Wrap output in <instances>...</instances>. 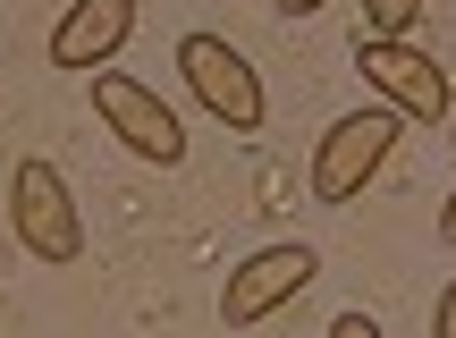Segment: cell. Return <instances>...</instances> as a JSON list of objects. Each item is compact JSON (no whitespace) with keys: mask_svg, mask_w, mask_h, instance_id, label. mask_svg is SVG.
Segmentation results:
<instances>
[{"mask_svg":"<svg viewBox=\"0 0 456 338\" xmlns=\"http://www.w3.org/2000/svg\"><path fill=\"white\" fill-rule=\"evenodd\" d=\"M313 279H322V245H313V237H271V245H254L245 262H228L220 322L228 330H254V322H271L279 305H296Z\"/></svg>","mask_w":456,"mask_h":338,"instance_id":"cell-1","label":"cell"},{"mask_svg":"<svg viewBox=\"0 0 456 338\" xmlns=\"http://www.w3.org/2000/svg\"><path fill=\"white\" fill-rule=\"evenodd\" d=\"M397 128H406V119H397L389 102H363V111L330 119L322 144H313V203H355L380 177V161L397 153Z\"/></svg>","mask_w":456,"mask_h":338,"instance_id":"cell-2","label":"cell"},{"mask_svg":"<svg viewBox=\"0 0 456 338\" xmlns=\"http://www.w3.org/2000/svg\"><path fill=\"white\" fill-rule=\"evenodd\" d=\"M178 77L228 136H254L262 119H271V94H262L254 60H245L237 43H220V34H178Z\"/></svg>","mask_w":456,"mask_h":338,"instance_id":"cell-3","label":"cell"},{"mask_svg":"<svg viewBox=\"0 0 456 338\" xmlns=\"http://www.w3.org/2000/svg\"><path fill=\"white\" fill-rule=\"evenodd\" d=\"M355 77L372 85V102H389L397 119H423V128H440V119L456 111L440 60L414 51L406 34H355Z\"/></svg>","mask_w":456,"mask_h":338,"instance_id":"cell-4","label":"cell"},{"mask_svg":"<svg viewBox=\"0 0 456 338\" xmlns=\"http://www.w3.org/2000/svg\"><path fill=\"white\" fill-rule=\"evenodd\" d=\"M94 119H102V128H110L144 169H186V128H178V111H169L144 77L102 68V77H94Z\"/></svg>","mask_w":456,"mask_h":338,"instance_id":"cell-5","label":"cell"},{"mask_svg":"<svg viewBox=\"0 0 456 338\" xmlns=\"http://www.w3.org/2000/svg\"><path fill=\"white\" fill-rule=\"evenodd\" d=\"M9 228L34 262H77L85 254V220H77V194L51 161H17L9 169Z\"/></svg>","mask_w":456,"mask_h":338,"instance_id":"cell-6","label":"cell"},{"mask_svg":"<svg viewBox=\"0 0 456 338\" xmlns=\"http://www.w3.org/2000/svg\"><path fill=\"white\" fill-rule=\"evenodd\" d=\"M127 34H135V0H68V17L51 26V68H68V77H102Z\"/></svg>","mask_w":456,"mask_h":338,"instance_id":"cell-7","label":"cell"},{"mask_svg":"<svg viewBox=\"0 0 456 338\" xmlns=\"http://www.w3.org/2000/svg\"><path fill=\"white\" fill-rule=\"evenodd\" d=\"M423 9H431V0H363V26H372V34H414Z\"/></svg>","mask_w":456,"mask_h":338,"instance_id":"cell-8","label":"cell"},{"mask_svg":"<svg viewBox=\"0 0 456 338\" xmlns=\"http://www.w3.org/2000/svg\"><path fill=\"white\" fill-rule=\"evenodd\" d=\"M330 338H389V330H380L372 313H338V322H330Z\"/></svg>","mask_w":456,"mask_h":338,"instance_id":"cell-9","label":"cell"},{"mask_svg":"<svg viewBox=\"0 0 456 338\" xmlns=\"http://www.w3.org/2000/svg\"><path fill=\"white\" fill-rule=\"evenodd\" d=\"M431 338H456V279L440 288V305H431Z\"/></svg>","mask_w":456,"mask_h":338,"instance_id":"cell-10","label":"cell"},{"mask_svg":"<svg viewBox=\"0 0 456 338\" xmlns=\"http://www.w3.org/2000/svg\"><path fill=\"white\" fill-rule=\"evenodd\" d=\"M271 9H279V17H288V26H296V17H313V9H330V0H271Z\"/></svg>","mask_w":456,"mask_h":338,"instance_id":"cell-11","label":"cell"},{"mask_svg":"<svg viewBox=\"0 0 456 338\" xmlns=\"http://www.w3.org/2000/svg\"><path fill=\"white\" fill-rule=\"evenodd\" d=\"M440 245H456V194L440 203Z\"/></svg>","mask_w":456,"mask_h":338,"instance_id":"cell-12","label":"cell"},{"mask_svg":"<svg viewBox=\"0 0 456 338\" xmlns=\"http://www.w3.org/2000/svg\"><path fill=\"white\" fill-rule=\"evenodd\" d=\"M448 128H456V111H448Z\"/></svg>","mask_w":456,"mask_h":338,"instance_id":"cell-13","label":"cell"}]
</instances>
